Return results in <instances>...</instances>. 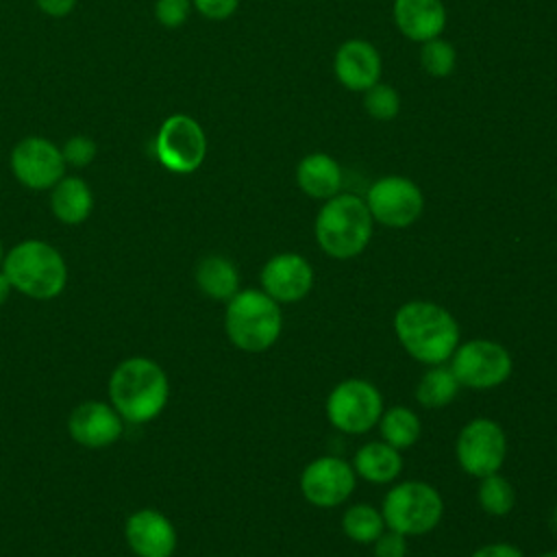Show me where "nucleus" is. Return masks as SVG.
<instances>
[{
  "instance_id": "obj_1",
  "label": "nucleus",
  "mask_w": 557,
  "mask_h": 557,
  "mask_svg": "<svg viewBox=\"0 0 557 557\" xmlns=\"http://www.w3.org/2000/svg\"><path fill=\"white\" fill-rule=\"evenodd\" d=\"M394 331L405 350L422 363H444L459 344L455 318L429 300L405 302L394 315Z\"/></svg>"
},
{
  "instance_id": "obj_2",
  "label": "nucleus",
  "mask_w": 557,
  "mask_h": 557,
  "mask_svg": "<svg viewBox=\"0 0 557 557\" xmlns=\"http://www.w3.org/2000/svg\"><path fill=\"white\" fill-rule=\"evenodd\" d=\"M113 409L128 422L144 424L161 413L168 403V376L154 361L131 357L122 361L109 381Z\"/></svg>"
},
{
  "instance_id": "obj_3",
  "label": "nucleus",
  "mask_w": 557,
  "mask_h": 557,
  "mask_svg": "<svg viewBox=\"0 0 557 557\" xmlns=\"http://www.w3.org/2000/svg\"><path fill=\"white\" fill-rule=\"evenodd\" d=\"M374 220L363 198L335 194L324 200L315 218L318 246L333 259H350L363 252L372 237Z\"/></svg>"
},
{
  "instance_id": "obj_4",
  "label": "nucleus",
  "mask_w": 557,
  "mask_h": 557,
  "mask_svg": "<svg viewBox=\"0 0 557 557\" xmlns=\"http://www.w3.org/2000/svg\"><path fill=\"white\" fill-rule=\"evenodd\" d=\"M4 274L17 292L48 300L63 292L67 270L63 257L46 242L26 239L4 257Z\"/></svg>"
},
{
  "instance_id": "obj_5",
  "label": "nucleus",
  "mask_w": 557,
  "mask_h": 557,
  "mask_svg": "<svg viewBox=\"0 0 557 557\" xmlns=\"http://www.w3.org/2000/svg\"><path fill=\"white\" fill-rule=\"evenodd\" d=\"M224 326L228 339L237 348L246 352L268 350L278 339L283 329L281 307L265 292H237L226 305Z\"/></svg>"
},
{
  "instance_id": "obj_6",
  "label": "nucleus",
  "mask_w": 557,
  "mask_h": 557,
  "mask_svg": "<svg viewBox=\"0 0 557 557\" xmlns=\"http://www.w3.org/2000/svg\"><path fill=\"white\" fill-rule=\"evenodd\" d=\"M381 513L392 531L403 535H422L440 524L444 503L435 487L422 481H405L389 490Z\"/></svg>"
},
{
  "instance_id": "obj_7",
  "label": "nucleus",
  "mask_w": 557,
  "mask_h": 557,
  "mask_svg": "<svg viewBox=\"0 0 557 557\" xmlns=\"http://www.w3.org/2000/svg\"><path fill=\"white\" fill-rule=\"evenodd\" d=\"M154 157L168 172H196L207 157L205 128L187 113L168 115L154 135Z\"/></svg>"
},
{
  "instance_id": "obj_8",
  "label": "nucleus",
  "mask_w": 557,
  "mask_h": 557,
  "mask_svg": "<svg viewBox=\"0 0 557 557\" xmlns=\"http://www.w3.org/2000/svg\"><path fill=\"white\" fill-rule=\"evenodd\" d=\"M383 413V398L379 389L361 379H348L333 387L326 398V416L331 424L344 433L370 431Z\"/></svg>"
},
{
  "instance_id": "obj_9",
  "label": "nucleus",
  "mask_w": 557,
  "mask_h": 557,
  "mask_svg": "<svg viewBox=\"0 0 557 557\" xmlns=\"http://www.w3.org/2000/svg\"><path fill=\"white\" fill-rule=\"evenodd\" d=\"M366 205L374 222L392 228H405L422 215L424 194L411 178L389 174L370 185Z\"/></svg>"
},
{
  "instance_id": "obj_10",
  "label": "nucleus",
  "mask_w": 557,
  "mask_h": 557,
  "mask_svg": "<svg viewBox=\"0 0 557 557\" xmlns=\"http://www.w3.org/2000/svg\"><path fill=\"white\" fill-rule=\"evenodd\" d=\"M450 370L459 385L472 389H490L507 381L511 374V357L496 342L470 339L455 348Z\"/></svg>"
},
{
  "instance_id": "obj_11",
  "label": "nucleus",
  "mask_w": 557,
  "mask_h": 557,
  "mask_svg": "<svg viewBox=\"0 0 557 557\" xmlns=\"http://www.w3.org/2000/svg\"><path fill=\"white\" fill-rule=\"evenodd\" d=\"M13 176L28 189H52L65 176V159L61 148L48 137L28 135L20 139L9 157Z\"/></svg>"
},
{
  "instance_id": "obj_12",
  "label": "nucleus",
  "mask_w": 557,
  "mask_h": 557,
  "mask_svg": "<svg viewBox=\"0 0 557 557\" xmlns=\"http://www.w3.org/2000/svg\"><path fill=\"white\" fill-rule=\"evenodd\" d=\"M505 450H507V442H505L503 429L487 418H476L468 422L461 429L455 446L459 466L468 474L479 479L492 472H498L505 459Z\"/></svg>"
},
{
  "instance_id": "obj_13",
  "label": "nucleus",
  "mask_w": 557,
  "mask_h": 557,
  "mask_svg": "<svg viewBox=\"0 0 557 557\" xmlns=\"http://www.w3.org/2000/svg\"><path fill=\"white\" fill-rule=\"evenodd\" d=\"M355 481V468L344 459L318 457L305 468L300 476V490L311 505L335 507L352 494Z\"/></svg>"
},
{
  "instance_id": "obj_14",
  "label": "nucleus",
  "mask_w": 557,
  "mask_h": 557,
  "mask_svg": "<svg viewBox=\"0 0 557 557\" xmlns=\"http://www.w3.org/2000/svg\"><path fill=\"white\" fill-rule=\"evenodd\" d=\"M261 285L276 302H296L309 294L313 285V270L305 257L296 252H281L263 265Z\"/></svg>"
},
{
  "instance_id": "obj_15",
  "label": "nucleus",
  "mask_w": 557,
  "mask_h": 557,
  "mask_svg": "<svg viewBox=\"0 0 557 557\" xmlns=\"http://www.w3.org/2000/svg\"><path fill=\"white\" fill-rule=\"evenodd\" d=\"M383 61L379 50L366 39L344 41L333 57L335 78L350 91H366L381 81Z\"/></svg>"
},
{
  "instance_id": "obj_16",
  "label": "nucleus",
  "mask_w": 557,
  "mask_h": 557,
  "mask_svg": "<svg viewBox=\"0 0 557 557\" xmlns=\"http://www.w3.org/2000/svg\"><path fill=\"white\" fill-rule=\"evenodd\" d=\"M122 416L104 403L89 400L78 405L70 420V435L87 448H102L113 444L122 435Z\"/></svg>"
},
{
  "instance_id": "obj_17",
  "label": "nucleus",
  "mask_w": 557,
  "mask_h": 557,
  "mask_svg": "<svg viewBox=\"0 0 557 557\" xmlns=\"http://www.w3.org/2000/svg\"><path fill=\"white\" fill-rule=\"evenodd\" d=\"M126 540L139 557H172L176 548L172 522L154 509H139L128 518Z\"/></svg>"
},
{
  "instance_id": "obj_18",
  "label": "nucleus",
  "mask_w": 557,
  "mask_h": 557,
  "mask_svg": "<svg viewBox=\"0 0 557 557\" xmlns=\"http://www.w3.org/2000/svg\"><path fill=\"white\" fill-rule=\"evenodd\" d=\"M392 17L409 41L424 44L442 35L446 7L442 0H394Z\"/></svg>"
},
{
  "instance_id": "obj_19",
  "label": "nucleus",
  "mask_w": 557,
  "mask_h": 557,
  "mask_svg": "<svg viewBox=\"0 0 557 557\" xmlns=\"http://www.w3.org/2000/svg\"><path fill=\"white\" fill-rule=\"evenodd\" d=\"M296 183L307 196L315 200H329L339 194L342 168L331 154L311 152L298 161Z\"/></svg>"
},
{
  "instance_id": "obj_20",
  "label": "nucleus",
  "mask_w": 557,
  "mask_h": 557,
  "mask_svg": "<svg viewBox=\"0 0 557 557\" xmlns=\"http://www.w3.org/2000/svg\"><path fill=\"white\" fill-rule=\"evenodd\" d=\"M94 196L81 176H63L50 194V209L63 224H81L89 218Z\"/></svg>"
},
{
  "instance_id": "obj_21",
  "label": "nucleus",
  "mask_w": 557,
  "mask_h": 557,
  "mask_svg": "<svg viewBox=\"0 0 557 557\" xmlns=\"http://www.w3.org/2000/svg\"><path fill=\"white\" fill-rule=\"evenodd\" d=\"M400 470V453L387 442H368L355 455V472L370 483H389Z\"/></svg>"
},
{
  "instance_id": "obj_22",
  "label": "nucleus",
  "mask_w": 557,
  "mask_h": 557,
  "mask_svg": "<svg viewBox=\"0 0 557 557\" xmlns=\"http://www.w3.org/2000/svg\"><path fill=\"white\" fill-rule=\"evenodd\" d=\"M198 287L215 300H231L239 287V274L235 265L222 255H207L196 265Z\"/></svg>"
},
{
  "instance_id": "obj_23",
  "label": "nucleus",
  "mask_w": 557,
  "mask_h": 557,
  "mask_svg": "<svg viewBox=\"0 0 557 557\" xmlns=\"http://www.w3.org/2000/svg\"><path fill=\"white\" fill-rule=\"evenodd\" d=\"M459 392V381L453 374L450 368H446L444 363L433 366L418 383L416 387V398L422 407L426 409H437L448 405Z\"/></svg>"
},
{
  "instance_id": "obj_24",
  "label": "nucleus",
  "mask_w": 557,
  "mask_h": 557,
  "mask_svg": "<svg viewBox=\"0 0 557 557\" xmlns=\"http://www.w3.org/2000/svg\"><path fill=\"white\" fill-rule=\"evenodd\" d=\"M379 420H381L383 442H387L398 450L413 446L420 437V418L403 405L387 409Z\"/></svg>"
},
{
  "instance_id": "obj_25",
  "label": "nucleus",
  "mask_w": 557,
  "mask_h": 557,
  "mask_svg": "<svg viewBox=\"0 0 557 557\" xmlns=\"http://www.w3.org/2000/svg\"><path fill=\"white\" fill-rule=\"evenodd\" d=\"M342 529L350 540L370 544L383 533L385 520L372 505H352L342 518Z\"/></svg>"
},
{
  "instance_id": "obj_26",
  "label": "nucleus",
  "mask_w": 557,
  "mask_h": 557,
  "mask_svg": "<svg viewBox=\"0 0 557 557\" xmlns=\"http://www.w3.org/2000/svg\"><path fill=\"white\" fill-rule=\"evenodd\" d=\"M513 503H516V492L505 476H500L498 472H492L481 479L479 505L483 507L485 513L505 516L511 511Z\"/></svg>"
},
{
  "instance_id": "obj_27",
  "label": "nucleus",
  "mask_w": 557,
  "mask_h": 557,
  "mask_svg": "<svg viewBox=\"0 0 557 557\" xmlns=\"http://www.w3.org/2000/svg\"><path fill=\"white\" fill-rule=\"evenodd\" d=\"M420 65L429 76L446 78L453 74L457 65V50L450 41L435 37L422 44L420 48Z\"/></svg>"
},
{
  "instance_id": "obj_28",
  "label": "nucleus",
  "mask_w": 557,
  "mask_h": 557,
  "mask_svg": "<svg viewBox=\"0 0 557 557\" xmlns=\"http://www.w3.org/2000/svg\"><path fill=\"white\" fill-rule=\"evenodd\" d=\"M363 109L370 117L379 122H389L400 111V96L392 85L379 81L363 91Z\"/></svg>"
},
{
  "instance_id": "obj_29",
  "label": "nucleus",
  "mask_w": 557,
  "mask_h": 557,
  "mask_svg": "<svg viewBox=\"0 0 557 557\" xmlns=\"http://www.w3.org/2000/svg\"><path fill=\"white\" fill-rule=\"evenodd\" d=\"M96 152H98V146L87 135H72L61 146V154L65 159V165H72V168L89 165L96 159Z\"/></svg>"
},
{
  "instance_id": "obj_30",
  "label": "nucleus",
  "mask_w": 557,
  "mask_h": 557,
  "mask_svg": "<svg viewBox=\"0 0 557 557\" xmlns=\"http://www.w3.org/2000/svg\"><path fill=\"white\" fill-rule=\"evenodd\" d=\"M194 4L191 0H157L154 17L165 28H178L187 22Z\"/></svg>"
},
{
  "instance_id": "obj_31",
  "label": "nucleus",
  "mask_w": 557,
  "mask_h": 557,
  "mask_svg": "<svg viewBox=\"0 0 557 557\" xmlns=\"http://www.w3.org/2000/svg\"><path fill=\"white\" fill-rule=\"evenodd\" d=\"M191 4L202 17L211 22H222L237 11L239 0H191Z\"/></svg>"
},
{
  "instance_id": "obj_32",
  "label": "nucleus",
  "mask_w": 557,
  "mask_h": 557,
  "mask_svg": "<svg viewBox=\"0 0 557 557\" xmlns=\"http://www.w3.org/2000/svg\"><path fill=\"white\" fill-rule=\"evenodd\" d=\"M407 535L398 531H383L374 540V557H405L407 555Z\"/></svg>"
},
{
  "instance_id": "obj_33",
  "label": "nucleus",
  "mask_w": 557,
  "mask_h": 557,
  "mask_svg": "<svg viewBox=\"0 0 557 557\" xmlns=\"http://www.w3.org/2000/svg\"><path fill=\"white\" fill-rule=\"evenodd\" d=\"M78 0H35V4L39 7L41 13L50 15V17H65L74 11Z\"/></svg>"
},
{
  "instance_id": "obj_34",
  "label": "nucleus",
  "mask_w": 557,
  "mask_h": 557,
  "mask_svg": "<svg viewBox=\"0 0 557 557\" xmlns=\"http://www.w3.org/2000/svg\"><path fill=\"white\" fill-rule=\"evenodd\" d=\"M470 557H524L520 553V548H516L513 544H505V542H496V544H487L481 546L479 550H474Z\"/></svg>"
},
{
  "instance_id": "obj_35",
  "label": "nucleus",
  "mask_w": 557,
  "mask_h": 557,
  "mask_svg": "<svg viewBox=\"0 0 557 557\" xmlns=\"http://www.w3.org/2000/svg\"><path fill=\"white\" fill-rule=\"evenodd\" d=\"M9 292H11V283H9L7 274H4V272H0V305L7 300Z\"/></svg>"
},
{
  "instance_id": "obj_36",
  "label": "nucleus",
  "mask_w": 557,
  "mask_h": 557,
  "mask_svg": "<svg viewBox=\"0 0 557 557\" xmlns=\"http://www.w3.org/2000/svg\"><path fill=\"white\" fill-rule=\"evenodd\" d=\"M553 527H555V531H557V509H555V513H553Z\"/></svg>"
},
{
  "instance_id": "obj_37",
  "label": "nucleus",
  "mask_w": 557,
  "mask_h": 557,
  "mask_svg": "<svg viewBox=\"0 0 557 557\" xmlns=\"http://www.w3.org/2000/svg\"><path fill=\"white\" fill-rule=\"evenodd\" d=\"M542 557H557V550H553V553H546V555H542Z\"/></svg>"
},
{
  "instance_id": "obj_38",
  "label": "nucleus",
  "mask_w": 557,
  "mask_h": 557,
  "mask_svg": "<svg viewBox=\"0 0 557 557\" xmlns=\"http://www.w3.org/2000/svg\"><path fill=\"white\" fill-rule=\"evenodd\" d=\"M4 259V250H2V242H0V261Z\"/></svg>"
},
{
  "instance_id": "obj_39",
  "label": "nucleus",
  "mask_w": 557,
  "mask_h": 557,
  "mask_svg": "<svg viewBox=\"0 0 557 557\" xmlns=\"http://www.w3.org/2000/svg\"><path fill=\"white\" fill-rule=\"evenodd\" d=\"M555 200H557V189H555Z\"/></svg>"
}]
</instances>
